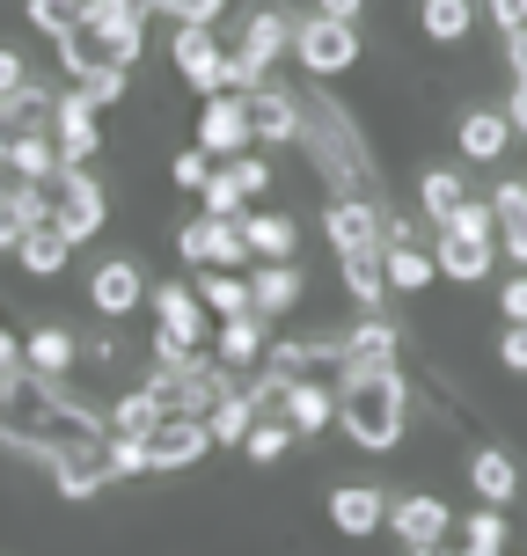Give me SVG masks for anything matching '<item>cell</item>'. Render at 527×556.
<instances>
[{
    "label": "cell",
    "instance_id": "39",
    "mask_svg": "<svg viewBox=\"0 0 527 556\" xmlns=\"http://www.w3.org/2000/svg\"><path fill=\"white\" fill-rule=\"evenodd\" d=\"M198 205H205L213 220H242V213H250V198H242V184H235V168H227V162H213V176L198 184Z\"/></svg>",
    "mask_w": 527,
    "mask_h": 556
},
{
    "label": "cell",
    "instance_id": "20",
    "mask_svg": "<svg viewBox=\"0 0 527 556\" xmlns=\"http://www.w3.org/2000/svg\"><path fill=\"white\" fill-rule=\"evenodd\" d=\"M389 528H396L403 549H432V542H447L454 513H447L432 491H403V498H389Z\"/></svg>",
    "mask_w": 527,
    "mask_h": 556
},
{
    "label": "cell",
    "instance_id": "10",
    "mask_svg": "<svg viewBox=\"0 0 527 556\" xmlns=\"http://www.w3.org/2000/svg\"><path fill=\"white\" fill-rule=\"evenodd\" d=\"M45 469H52V483H59V498H103V491H111L117 483V469H111V432H103V440H88V446H66V454H59V462H45Z\"/></svg>",
    "mask_w": 527,
    "mask_h": 556
},
{
    "label": "cell",
    "instance_id": "34",
    "mask_svg": "<svg viewBox=\"0 0 527 556\" xmlns=\"http://www.w3.org/2000/svg\"><path fill=\"white\" fill-rule=\"evenodd\" d=\"M103 425H111L117 440H147V432L162 425V403H154V389L139 381V389H125V395L111 403V410H103Z\"/></svg>",
    "mask_w": 527,
    "mask_h": 556
},
{
    "label": "cell",
    "instance_id": "46",
    "mask_svg": "<svg viewBox=\"0 0 527 556\" xmlns=\"http://www.w3.org/2000/svg\"><path fill=\"white\" fill-rule=\"evenodd\" d=\"M227 168H235L242 198H264V191H272V162H264V154H250V147H242V154H227Z\"/></svg>",
    "mask_w": 527,
    "mask_h": 556
},
{
    "label": "cell",
    "instance_id": "14",
    "mask_svg": "<svg viewBox=\"0 0 527 556\" xmlns=\"http://www.w3.org/2000/svg\"><path fill=\"white\" fill-rule=\"evenodd\" d=\"M168 59H176V81L198 88V96H221V37H213V23H176V45H168Z\"/></svg>",
    "mask_w": 527,
    "mask_h": 556
},
{
    "label": "cell",
    "instance_id": "25",
    "mask_svg": "<svg viewBox=\"0 0 527 556\" xmlns=\"http://www.w3.org/2000/svg\"><path fill=\"white\" fill-rule=\"evenodd\" d=\"M23 366L29 374H45V381H66L74 366H81V337L66 330V323H37L23 344Z\"/></svg>",
    "mask_w": 527,
    "mask_h": 556
},
{
    "label": "cell",
    "instance_id": "29",
    "mask_svg": "<svg viewBox=\"0 0 527 556\" xmlns=\"http://www.w3.org/2000/svg\"><path fill=\"white\" fill-rule=\"evenodd\" d=\"M242 250H250L256 264H293L301 227L286 220V213H242Z\"/></svg>",
    "mask_w": 527,
    "mask_h": 556
},
{
    "label": "cell",
    "instance_id": "53",
    "mask_svg": "<svg viewBox=\"0 0 527 556\" xmlns=\"http://www.w3.org/2000/svg\"><path fill=\"white\" fill-rule=\"evenodd\" d=\"M23 242V220H15V205H8V184H0V256H15Z\"/></svg>",
    "mask_w": 527,
    "mask_h": 556
},
{
    "label": "cell",
    "instance_id": "8",
    "mask_svg": "<svg viewBox=\"0 0 527 556\" xmlns=\"http://www.w3.org/2000/svg\"><path fill=\"white\" fill-rule=\"evenodd\" d=\"M96 117H103V111H96V103H88L74 81L52 96V147H59V168H88V162H96V147H103V125H96Z\"/></svg>",
    "mask_w": 527,
    "mask_h": 556
},
{
    "label": "cell",
    "instance_id": "19",
    "mask_svg": "<svg viewBox=\"0 0 527 556\" xmlns=\"http://www.w3.org/2000/svg\"><path fill=\"white\" fill-rule=\"evenodd\" d=\"M52 96H59V88H45V81H23V88L0 96V162L15 154V139L52 132Z\"/></svg>",
    "mask_w": 527,
    "mask_h": 556
},
{
    "label": "cell",
    "instance_id": "40",
    "mask_svg": "<svg viewBox=\"0 0 527 556\" xmlns=\"http://www.w3.org/2000/svg\"><path fill=\"white\" fill-rule=\"evenodd\" d=\"M462 556H505V505H476L462 520Z\"/></svg>",
    "mask_w": 527,
    "mask_h": 556
},
{
    "label": "cell",
    "instance_id": "6",
    "mask_svg": "<svg viewBox=\"0 0 527 556\" xmlns=\"http://www.w3.org/2000/svg\"><path fill=\"white\" fill-rule=\"evenodd\" d=\"M293 59H301L308 81H337L360 66V23H337V15H308L293 23Z\"/></svg>",
    "mask_w": 527,
    "mask_h": 556
},
{
    "label": "cell",
    "instance_id": "28",
    "mask_svg": "<svg viewBox=\"0 0 527 556\" xmlns=\"http://www.w3.org/2000/svg\"><path fill=\"white\" fill-rule=\"evenodd\" d=\"M491 220H499V256H513L527 271V176H505L491 191Z\"/></svg>",
    "mask_w": 527,
    "mask_h": 556
},
{
    "label": "cell",
    "instance_id": "18",
    "mask_svg": "<svg viewBox=\"0 0 527 556\" xmlns=\"http://www.w3.org/2000/svg\"><path fill=\"white\" fill-rule=\"evenodd\" d=\"M293 23H301V15H286V8H256V15H242V66H250V74H272L278 59L293 52Z\"/></svg>",
    "mask_w": 527,
    "mask_h": 556
},
{
    "label": "cell",
    "instance_id": "31",
    "mask_svg": "<svg viewBox=\"0 0 527 556\" xmlns=\"http://www.w3.org/2000/svg\"><path fill=\"white\" fill-rule=\"evenodd\" d=\"M66 256H74V242H66L52 220H45V227H23V242H15V264H23L29 278H59V271H66Z\"/></svg>",
    "mask_w": 527,
    "mask_h": 556
},
{
    "label": "cell",
    "instance_id": "17",
    "mask_svg": "<svg viewBox=\"0 0 527 556\" xmlns=\"http://www.w3.org/2000/svg\"><path fill=\"white\" fill-rule=\"evenodd\" d=\"M330 528L344 542H366V534L389 528V491L381 483H337L330 491Z\"/></svg>",
    "mask_w": 527,
    "mask_h": 556
},
{
    "label": "cell",
    "instance_id": "12",
    "mask_svg": "<svg viewBox=\"0 0 527 556\" xmlns=\"http://www.w3.org/2000/svg\"><path fill=\"white\" fill-rule=\"evenodd\" d=\"M499 264V235H469V227H440L432 242V271L454 278V286H484Z\"/></svg>",
    "mask_w": 527,
    "mask_h": 556
},
{
    "label": "cell",
    "instance_id": "13",
    "mask_svg": "<svg viewBox=\"0 0 527 556\" xmlns=\"http://www.w3.org/2000/svg\"><path fill=\"white\" fill-rule=\"evenodd\" d=\"M242 117H250V147H293V132H301V103L278 81H256L242 96Z\"/></svg>",
    "mask_w": 527,
    "mask_h": 556
},
{
    "label": "cell",
    "instance_id": "15",
    "mask_svg": "<svg viewBox=\"0 0 527 556\" xmlns=\"http://www.w3.org/2000/svg\"><path fill=\"white\" fill-rule=\"evenodd\" d=\"M176 250H184V264H205V271H235L250 256L242 250V220H213V213L176 227Z\"/></svg>",
    "mask_w": 527,
    "mask_h": 556
},
{
    "label": "cell",
    "instance_id": "43",
    "mask_svg": "<svg viewBox=\"0 0 527 556\" xmlns=\"http://www.w3.org/2000/svg\"><path fill=\"white\" fill-rule=\"evenodd\" d=\"M23 15H29V29H37V37H66V29H74V15H81V0H23Z\"/></svg>",
    "mask_w": 527,
    "mask_h": 556
},
{
    "label": "cell",
    "instance_id": "55",
    "mask_svg": "<svg viewBox=\"0 0 527 556\" xmlns=\"http://www.w3.org/2000/svg\"><path fill=\"white\" fill-rule=\"evenodd\" d=\"M505 125H513V139H527V81H513V96H505Z\"/></svg>",
    "mask_w": 527,
    "mask_h": 556
},
{
    "label": "cell",
    "instance_id": "33",
    "mask_svg": "<svg viewBox=\"0 0 527 556\" xmlns=\"http://www.w3.org/2000/svg\"><path fill=\"white\" fill-rule=\"evenodd\" d=\"M337 271H344V293L366 307H389V278H381V250H352V256H337Z\"/></svg>",
    "mask_w": 527,
    "mask_h": 556
},
{
    "label": "cell",
    "instance_id": "7",
    "mask_svg": "<svg viewBox=\"0 0 527 556\" xmlns=\"http://www.w3.org/2000/svg\"><path fill=\"white\" fill-rule=\"evenodd\" d=\"M139 454H147V476H176V469H191V462L213 454V432H205V417L162 410V425L139 440Z\"/></svg>",
    "mask_w": 527,
    "mask_h": 556
},
{
    "label": "cell",
    "instance_id": "27",
    "mask_svg": "<svg viewBox=\"0 0 527 556\" xmlns=\"http://www.w3.org/2000/svg\"><path fill=\"white\" fill-rule=\"evenodd\" d=\"M213 359H221L227 374H256V366H264V315H221Z\"/></svg>",
    "mask_w": 527,
    "mask_h": 556
},
{
    "label": "cell",
    "instance_id": "47",
    "mask_svg": "<svg viewBox=\"0 0 527 556\" xmlns=\"http://www.w3.org/2000/svg\"><path fill=\"white\" fill-rule=\"evenodd\" d=\"M125 81H133V74H88V81H74V88H81L96 111H111L117 96H125Z\"/></svg>",
    "mask_w": 527,
    "mask_h": 556
},
{
    "label": "cell",
    "instance_id": "21",
    "mask_svg": "<svg viewBox=\"0 0 527 556\" xmlns=\"http://www.w3.org/2000/svg\"><path fill=\"white\" fill-rule=\"evenodd\" d=\"M323 235H330L337 256L381 250V205H366V198H330V205H323Z\"/></svg>",
    "mask_w": 527,
    "mask_h": 556
},
{
    "label": "cell",
    "instance_id": "54",
    "mask_svg": "<svg viewBox=\"0 0 527 556\" xmlns=\"http://www.w3.org/2000/svg\"><path fill=\"white\" fill-rule=\"evenodd\" d=\"M23 81H29V59L0 45V96H8V88H23Z\"/></svg>",
    "mask_w": 527,
    "mask_h": 556
},
{
    "label": "cell",
    "instance_id": "42",
    "mask_svg": "<svg viewBox=\"0 0 527 556\" xmlns=\"http://www.w3.org/2000/svg\"><path fill=\"white\" fill-rule=\"evenodd\" d=\"M286 446H293V425H286V417H256L250 432H242V454H250V462H264V469H272V462H286Z\"/></svg>",
    "mask_w": 527,
    "mask_h": 556
},
{
    "label": "cell",
    "instance_id": "48",
    "mask_svg": "<svg viewBox=\"0 0 527 556\" xmlns=\"http://www.w3.org/2000/svg\"><path fill=\"white\" fill-rule=\"evenodd\" d=\"M162 15H176V23H221L227 0H162Z\"/></svg>",
    "mask_w": 527,
    "mask_h": 556
},
{
    "label": "cell",
    "instance_id": "32",
    "mask_svg": "<svg viewBox=\"0 0 527 556\" xmlns=\"http://www.w3.org/2000/svg\"><path fill=\"white\" fill-rule=\"evenodd\" d=\"M381 278H389V293H425L432 286V250H417V242H381Z\"/></svg>",
    "mask_w": 527,
    "mask_h": 556
},
{
    "label": "cell",
    "instance_id": "11",
    "mask_svg": "<svg viewBox=\"0 0 527 556\" xmlns=\"http://www.w3.org/2000/svg\"><path fill=\"white\" fill-rule=\"evenodd\" d=\"M264 366H272L278 381H337L344 374V337H293V344H272L264 352Z\"/></svg>",
    "mask_w": 527,
    "mask_h": 556
},
{
    "label": "cell",
    "instance_id": "44",
    "mask_svg": "<svg viewBox=\"0 0 527 556\" xmlns=\"http://www.w3.org/2000/svg\"><path fill=\"white\" fill-rule=\"evenodd\" d=\"M8 205H15L23 227H45L52 220V184H23V176H15V184H8Z\"/></svg>",
    "mask_w": 527,
    "mask_h": 556
},
{
    "label": "cell",
    "instance_id": "52",
    "mask_svg": "<svg viewBox=\"0 0 527 556\" xmlns=\"http://www.w3.org/2000/svg\"><path fill=\"white\" fill-rule=\"evenodd\" d=\"M484 15L499 29H527V0H484Z\"/></svg>",
    "mask_w": 527,
    "mask_h": 556
},
{
    "label": "cell",
    "instance_id": "22",
    "mask_svg": "<svg viewBox=\"0 0 527 556\" xmlns=\"http://www.w3.org/2000/svg\"><path fill=\"white\" fill-rule=\"evenodd\" d=\"M469 491H476V505H513L520 498V454H513V446H476L469 454Z\"/></svg>",
    "mask_w": 527,
    "mask_h": 556
},
{
    "label": "cell",
    "instance_id": "45",
    "mask_svg": "<svg viewBox=\"0 0 527 556\" xmlns=\"http://www.w3.org/2000/svg\"><path fill=\"white\" fill-rule=\"evenodd\" d=\"M205 176H213V154H205V147H184V154L168 162V184H176V191H191V198H198Z\"/></svg>",
    "mask_w": 527,
    "mask_h": 556
},
{
    "label": "cell",
    "instance_id": "16",
    "mask_svg": "<svg viewBox=\"0 0 527 556\" xmlns=\"http://www.w3.org/2000/svg\"><path fill=\"white\" fill-rule=\"evenodd\" d=\"M344 337V374H381V366L403 359V330H396L381 307H366L352 330H337Z\"/></svg>",
    "mask_w": 527,
    "mask_h": 556
},
{
    "label": "cell",
    "instance_id": "49",
    "mask_svg": "<svg viewBox=\"0 0 527 556\" xmlns=\"http://www.w3.org/2000/svg\"><path fill=\"white\" fill-rule=\"evenodd\" d=\"M111 469H117V483L147 476V454H139V440H117V432H111Z\"/></svg>",
    "mask_w": 527,
    "mask_h": 556
},
{
    "label": "cell",
    "instance_id": "2",
    "mask_svg": "<svg viewBox=\"0 0 527 556\" xmlns=\"http://www.w3.org/2000/svg\"><path fill=\"white\" fill-rule=\"evenodd\" d=\"M337 432L366 454H396L411 432V381L381 366V374H337Z\"/></svg>",
    "mask_w": 527,
    "mask_h": 556
},
{
    "label": "cell",
    "instance_id": "23",
    "mask_svg": "<svg viewBox=\"0 0 527 556\" xmlns=\"http://www.w3.org/2000/svg\"><path fill=\"white\" fill-rule=\"evenodd\" d=\"M198 147L227 162V154H242L250 147V117H242V96H205V117H198Z\"/></svg>",
    "mask_w": 527,
    "mask_h": 556
},
{
    "label": "cell",
    "instance_id": "50",
    "mask_svg": "<svg viewBox=\"0 0 527 556\" xmlns=\"http://www.w3.org/2000/svg\"><path fill=\"white\" fill-rule=\"evenodd\" d=\"M499 366H505V374H527V323H505V337H499Z\"/></svg>",
    "mask_w": 527,
    "mask_h": 556
},
{
    "label": "cell",
    "instance_id": "51",
    "mask_svg": "<svg viewBox=\"0 0 527 556\" xmlns=\"http://www.w3.org/2000/svg\"><path fill=\"white\" fill-rule=\"evenodd\" d=\"M499 315H505V323H527V271H513L499 286Z\"/></svg>",
    "mask_w": 527,
    "mask_h": 556
},
{
    "label": "cell",
    "instance_id": "26",
    "mask_svg": "<svg viewBox=\"0 0 527 556\" xmlns=\"http://www.w3.org/2000/svg\"><path fill=\"white\" fill-rule=\"evenodd\" d=\"M301 293H308L301 264H256L250 271V315H264V323H278L286 307H301Z\"/></svg>",
    "mask_w": 527,
    "mask_h": 556
},
{
    "label": "cell",
    "instance_id": "38",
    "mask_svg": "<svg viewBox=\"0 0 527 556\" xmlns=\"http://www.w3.org/2000/svg\"><path fill=\"white\" fill-rule=\"evenodd\" d=\"M256 425V410H250V395L242 389H227L213 410H205V432H213V446H242V432Z\"/></svg>",
    "mask_w": 527,
    "mask_h": 556
},
{
    "label": "cell",
    "instance_id": "30",
    "mask_svg": "<svg viewBox=\"0 0 527 556\" xmlns=\"http://www.w3.org/2000/svg\"><path fill=\"white\" fill-rule=\"evenodd\" d=\"M505 139H513V125H505V111H469L462 125H454V154L462 162H505Z\"/></svg>",
    "mask_w": 527,
    "mask_h": 556
},
{
    "label": "cell",
    "instance_id": "1",
    "mask_svg": "<svg viewBox=\"0 0 527 556\" xmlns=\"http://www.w3.org/2000/svg\"><path fill=\"white\" fill-rule=\"evenodd\" d=\"M111 425L103 410H88L81 395H66V381H45V374H15L8 389H0V440L15 446L23 462H59L66 446H88L103 440Z\"/></svg>",
    "mask_w": 527,
    "mask_h": 556
},
{
    "label": "cell",
    "instance_id": "41",
    "mask_svg": "<svg viewBox=\"0 0 527 556\" xmlns=\"http://www.w3.org/2000/svg\"><path fill=\"white\" fill-rule=\"evenodd\" d=\"M198 301L213 307V315H250V278L242 271H205L198 278Z\"/></svg>",
    "mask_w": 527,
    "mask_h": 556
},
{
    "label": "cell",
    "instance_id": "56",
    "mask_svg": "<svg viewBox=\"0 0 527 556\" xmlns=\"http://www.w3.org/2000/svg\"><path fill=\"white\" fill-rule=\"evenodd\" d=\"M505 66H513V81H527V29H505Z\"/></svg>",
    "mask_w": 527,
    "mask_h": 556
},
{
    "label": "cell",
    "instance_id": "58",
    "mask_svg": "<svg viewBox=\"0 0 527 556\" xmlns=\"http://www.w3.org/2000/svg\"><path fill=\"white\" fill-rule=\"evenodd\" d=\"M117 15H133V23H154V15H162V0H111Z\"/></svg>",
    "mask_w": 527,
    "mask_h": 556
},
{
    "label": "cell",
    "instance_id": "3",
    "mask_svg": "<svg viewBox=\"0 0 527 556\" xmlns=\"http://www.w3.org/2000/svg\"><path fill=\"white\" fill-rule=\"evenodd\" d=\"M139 52H147V23L117 15L111 0H81L74 29L59 37V74H66V81H88V74H133Z\"/></svg>",
    "mask_w": 527,
    "mask_h": 556
},
{
    "label": "cell",
    "instance_id": "36",
    "mask_svg": "<svg viewBox=\"0 0 527 556\" xmlns=\"http://www.w3.org/2000/svg\"><path fill=\"white\" fill-rule=\"evenodd\" d=\"M8 176H23V184H59V147H52V132H29V139H15V154H8Z\"/></svg>",
    "mask_w": 527,
    "mask_h": 556
},
{
    "label": "cell",
    "instance_id": "35",
    "mask_svg": "<svg viewBox=\"0 0 527 556\" xmlns=\"http://www.w3.org/2000/svg\"><path fill=\"white\" fill-rule=\"evenodd\" d=\"M417 29L432 45H462L476 29V0H417Z\"/></svg>",
    "mask_w": 527,
    "mask_h": 556
},
{
    "label": "cell",
    "instance_id": "24",
    "mask_svg": "<svg viewBox=\"0 0 527 556\" xmlns=\"http://www.w3.org/2000/svg\"><path fill=\"white\" fill-rule=\"evenodd\" d=\"M278 417L293 425V440H308V432H330V425H337V381H286V403H278Z\"/></svg>",
    "mask_w": 527,
    "mask_h": 556
},
{
    "label": "cell",
    "instance_id": "5",
    "mask_svg": "<svg viewBox=\"0 0 527 556\" xmlns=\"http://www.w3.org/2000/svg\"><path fill=\"white\" fill-rule=\"evenodd\" d=\"M103 220H111V191H103V176H96V168H59V184H52V227L81 250V242L103 235Z\"/></svg>",
    "mask_w": 527,
    "mask_h": 556
},
{
    "label": "cell",
    "instance_id": "59",
    "mask_svg": "<svg viewBox=\"0 0 527 556\" xmlns=\"http://www.w3.org/2000/svg\"><path fill=\"white\" fill-rule=\"evenodd\" d=\"M411 556H462V549H440V542H432V549H411Z\"/></svg>",
    "mask_w": 527,
    "mask_h": 556
},
{
    "label": "cell",
    "instance_id": "57",
    "mask_svg": "<svg viewBox=\"0 0 527 556\" xmlns=\"http://www.w3.org/2000/svg\"><path fill=\"white\" fill-rule=\"evenodd\" d=\"M366 0H315V15H337V23H360Z\"/></svg>",
    "mask_w": 527,
    "mask_h": 556
},
{
    "label": "cell",
    "instance_id": "37",
    "mask_svg": "<svg viewBox=\"0 0 527 556\" xmlns=\"http://www.w3.org/2000/svg\"><path fill=\"white\" fill-rule=\"evenodd\" d=\"M462 198H469V184H462V168H425V176H417V213H425L432 227H440L447 213L462 205Z\"/></svg>",
    "mask_w": 527,
    "mask_h": 556
},
{
    "label": "cell",
    "instance_id": "4",
    "mask_svg": "<svg viewBox=\"0 0 527 556\" xmlns=\"http://www.w3.org/2000/svg\"><path fill=\"white\" fill-rule=\"evenodd\" d=\"M147 307H154V366H184L205 344V301H198V286L162 278V286H147Z\"/></svg>",
    "mask_w": 527,
    "mask_h": 556
},
{
    "label": "cell",
    "instance_id": "9",
    "mask_svg": "<svg viewBox=\"0 0 527 556\" xmlns=\"http://www.w3.org/2000/svg\"><path fill=\"white\" fill-rule=\"evenodd\" d=\"M88 307L103 315V323H125L147 307V271H139L133 256H103L96 271H88Z\"/></svg>",
    "mask_w": 527,
    "mask_h": 556
}]
</instances>
